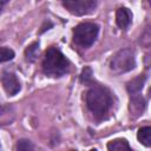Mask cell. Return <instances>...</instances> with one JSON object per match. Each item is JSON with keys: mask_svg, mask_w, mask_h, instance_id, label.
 Masks as SVG:
<instances>
[{"mask_svg": "<svg viewBox=\"0 0 151 151\" xmlns=\"http://www.w3.org/2000/svg\"><path fill=\"white\" fill-rule=\"evenodd\" d=\"M41 67L42 72L48 77H61L68 73L70 61L57 47H50L45 53Z\"/></svg>", "mask_w": 151, "mask_h": 151, "instance_id": "obj_2", "label": "cell"}, {"mask_svg": "<svg viewBox=\"0 0 151 151\" xmlns=\"http://www.w3.org/2000/svg\"><path fill=\"white\" fill-rule=\"evenodd\" d=\"M13 58H14V52L11 48L5 47V46L0 48V60H1V63L12 60Z\"/></svg>", "mask_w": 151, "mask_h": 151, "instance_id": "obj_15", "label": "cell"}, {"mask_svg": "<svg viewBox=\"0 0 151 151\" xmlns=\"http://www.w3.org/2000/svg\"><path fill=\"white\" fill-rule=\"evenodd\" d=\"M145 107H146V100L140 93L131 94L129 103V112L131 119H137L138 117H140L144 113Z\"/></svg>", "mask_w": 151, "mask_h": 151, "instance_id": "obj_7", "label": "cell"}, {"mask_svg": "<svg viewBox=\"0 0 151 151\" xmlns=\"http://www.w3.org/2000/svg\"><path fill=\"white\" fill-rule=\"evenodd\" d=\"M8 1H9V0H0V2H1V7H4Z\"/></svg>", "mask_w": 151, "mask_h": 151, "instance_id": "obj_17", "label": "cell"}, {"mask_svg": "<svg viewBox=\"0 0 151 151\" xmlns=\"http://www.w3.org/2000/svg\"><path fill=\"white\" fill-rule=\"evenodd\" d=\"M132 22V13L126 7H119L116 12V24L119 28L126 29Z\"/></svg>", "mask_w": 151, "mask_h": 151, "instance_id": "obj_8", "label": "cell"}, {"mask_svg": "<svg viewBox=\"0 0 151 151\" xmlns=\"http://www.w3.org/2000/svg\"><path fill=\"white\" fill-rule=\"evenodd\" d=\"M80 80L81 83H84L85 85H90L92 84V70L90 67H84L83 71H81V74H80Z\"/></svg>", "mask_w": 151, "mask_h": 151, "instance_id": "obj_14", "label": "cell"}, {"mask_svg": "<svg viewBox=\"0 0 151 151\" xmlns=\"http://www.w3.org/2000/svg\"><path fill=\"white\" fill-rule=\"evenodd\" d=\"M99 26L93 22H81L73 28V44L80 48H88L94 44Z\"/></svg>", "mask_w": 151, "mask_h": 151, "instance_id": "obj_3", "label": "cell"}, {"mask_svg": "<svg viewBox=\"0 0 151 151\" xmlns=\"http://www.w3.org/2000/svg\"><path fill=\"white\" fill-rule=\"evenodd\" d=\"M146 80V76L145 74H140L133 79H131L130 81H127L126 84V90L130 94H136V93H140L144 84Z\"/></svg>", "mask_w": 151, "mask_h": 151, "instance_id": "obj_9", "label": "cell"}, {"mask_svg": "<svg viewBox=\"0 0 151 151\" xmlns=\"http://www.w3.org/2000/svg\"><path fill=\"white\" fill-rule=\"evenodd\" d=\"M137 139L144 146H151V126H143L137 132Z\"/></svg>", "mask_w": 151, "mask_h": 151, "instance_id": "obj_10", "label": "cell"}, {"mask_svg": "<svg viewBox=\"0 0 151 151\" xmlns=\"http://www.w3.org/2000/svg\"><path fill=\"white\" fill-rule=\"evenodd\" d=\"M146 1H147V4H149V5L151 6V0H146Z\"/></svg>", "mask_w": 151, "mask_h": 151, "instance_id": "obj_19", "label": "cell"}, {"mask_svg": "<svg viewBox=\"0 0 151 151\" xmlns=\"http://www.w3.org/2000/svg\"><path fill=\"white\" fill-rule=\"evenodd\" d=\"M86 105L98 120L105 119L113 107V97L111 91L103 85L92 84L86 92Z\"/></svg>", "mask_w": 151, "mask_h": 151, "instance_id": "obj_1", "label": "cell"}, {"mask_svg": "<svg viewBox=\"0 0 151 151\" xmlns=\"http://www.w3.org/2000/svg\"><path fill=\"white\" fill-rule=\"evenodd\" d=\"M110 70L114 73H125L136 67V54L132 48L119 50L110 59Z\"/></svg>", "mask_w": 151, "mask_h": 151, "instance_id": "obj_4", "label": "cell"}, {"mask_svg": "<svg viewBox=\"0 0 151 151\" xmlns=\"http://www.w3.org/2000/svg\"><path fill=\"white\" fill-rule=\"evenodd\" d=\"M107 149L109 150H131L129 142L124 138H117L111 140L107 144Z\"/></svg>", "mask_w": 151, "mask_h": 151, "instance_id": "obj_11", "label": "cell"}, {"mask_svg": "<svg viewBox=\"0 0 151 151\" xmlns=\"http://www.w3.org/2000/svg\"><path fill=\"white\" fill-rule=\"evenodd\" d=\"M63 6L73 15L91 14L98 5V0H61Z\"/></svg>", "mask_w": 151, "mask_h": 151, "instance_id": "obj_5", "label": "cell"}, {"mask_svg": "<svg viewBox=\"0 0 151 151\" xmlns=\"http://www.w3.org/2000/svg\"><path fill=\"white\" fill-rule=\"evenodd\" d=\"M139 42H140V45L145 50H147V51L151 52V27H146L145 28V31L140 35Z\"/></svg>", "mask_w": 151, "mask_h": 151, "instance_id": "obj_13", "label": "cell"}, {"mask_svg": "<svg viewBox=\"0 0 151 151\" xmlns=\"http://www.w3.org/2000/svg\"><path fill=\"white\" fill-rule=\"evenodd\" d=\"M15 149L19 150V151H21V150H33L34 145L27 139H20V140H18V143L15 145Z\"/></svg>", "mask_w": 151, "mask_h": 151, "instance_id": "obj_16", "label": "cell"}, {"mask_svg": "<svg viewBox=\"0 0 151 151\" xmlns=\"http://www.w3.org/2000/svg\"><path fill=\"white\" fill-rule=\"evenodd\" d=\"M1 84H2V87H4V90L6 91V93L8 96H15L21 90L20 81L18 80L15 74L12 73V72H8V71L2 72Z\"/></svg>", "mask_w": 151, "mask_h": 151, "instance_id": "obj_6", "label": "cell"}, {"mask_svg": "<svg viewBox=\"0 0 151 151\" xmlns=\"http://www.w3.org/2000/svg\"><path fill=\"white\" fill-rule=\"evenodd\" d=\"M38 52H39V42H33L31 44L26 50H25V57L27 61L33 63L37 57H38Z\"/></svg>", "mask_w": 151, "mask_h": 151, "instance_id": "obj_12", "label": "cell"}, {"mask_svg": "<svg viewBox=\"0 0 151 151\" xmlns=\"http://www.w3.org/2000/svg\"><path fill=\"white\" fill-rule=\"evenodd\" d=\"M149 96H150V97H151V87H150V88H149Z\"/></svg>", "mask_w": 151, "mask_h": 151, "instance_id": "obj_18", "label": "cell"}]
</instances>
